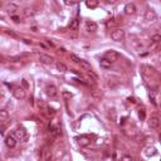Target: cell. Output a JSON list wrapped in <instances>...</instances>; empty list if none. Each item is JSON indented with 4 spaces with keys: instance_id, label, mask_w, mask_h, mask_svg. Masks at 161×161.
Returning a JSON list of instances; mask_svg holds the SVG:
<instances>
[{
    "instance_id": "d6986e66",
    "label": "cell",
    "mask_w": 161,
    "mask_h": 161,
    "mask_svg": "<svg viewBox=\"0 0 161 161\" xmlns=\"http://www.w3.org/2000/svg\"><path fill=\"white\" fill-rule=\"evenodd\" d=\"M69 28H71V30H78V28H79V20H78V18L72 20L69 24Z\"/></svg>"
},
{
    "instance_id": "836d02e7",
    "label": "cell",
    "mask_w": 161,
    "mask_h": 161,
    "mask_svg": "<svg viewBox=\"0 0 161 161\" xmlns=\"http://www.w3.org/2000/svg\"><path fill=\"white\" fill-rule=\"evenodd\" d=\"M23 42L25 43V44H30V46L33 44V43H32V40H28V39H23Z\"/></svg>"
},
{
    "instance_id": "8fae6325",
    "label": "cell",
    "mask_w": 161,
    "mask_h": 161,
    "mask_svg": "<svg viewBox=\"0 0 161 161\" xmlns=\"http://www.w3.org/2000/svg\"><path fill=\"white\" fill-rule=\"evenodd\" d=\"M49 132H50V135H52V137L56 139L57 136L60 133L59 126H58V125H49Z\"/></svg>"
},
{
    "instance_id": "4fadbf2b",
    "label": "cell",
    "mask_w": 161,
    "mask_h": 161,
    "mask_svg": "<svg viewBox=\"0 0 161 161\" xmlns=\"http://www.w3.org/2000/svg\"><path fill=\"white\" fill-rule=\"evenodd\" d=\"M78 143H79L81 146H88V145H91V139L88 137V136H81L79 139H78Z\"/></svg>"
},
{
    "instance_id": "5bb4252c",
    "label": "cell",
    "mask_w": 161,
    "mask_h": 161,
    "mask_svg": "<svg viewBox=\"0 0 161 161\" xmlns=\"http://www.w3.org/2000/svg\"><path fill=\"white\" fill-rule=\"evenodd\" d=\"M43 160L44 161H52V151L49 149H44L43 151Z\"/></svg>"
},
{
    "instance_id": "7402d4cb",
    "label": "cell",
    "mask_w": 161,
    "mask_h": 161,
    "mask_svg": "<svg viewBox=\"0 0 161 161\" xmlns=\"http://www.w3.org/2000/svg\"><path fill=\"white\" fill-rule=\"evenodd\" d=\"M62 97L64 98V100H71L72 97H73V94L71 93V92H67V91H63L62 92Z\"/></svg>"
},
{
    "instance_id": "d590c367",
    "label": "cell",
    "mask_w": 161,
    "mask_h": 161,
    "mask_svg": "<svg viewBox=\"0 0 161 161\" xmlns=\"http://www.w3.org/2000/svg\"><path fill=\"white\" fill-rule=\"evenodd\" d=\"M1 5H3V3H1V1H0V6H1Z\"/></svg>"
},
{
    "instance_id": "5b68a950",
    "label": "cell",
    "mask_w": 161,
    "mask_h": 161,
    "mask_svg": "<svg viewBox=\"0 0 161 161\" xmlns=\"http://www.w3.org/2000/svg\"><path fill=\"white\" fill-rule=\"evenodd\" d=\"M156 19H157V15H156V13H155V10H152V9H147L146 12H145V20L146 22H156Z\"/></svg>"
},
{
    "instance_id": "4dcf8cb0",
    "label": "cell",
    "mask_w": 161,
    "mask_h": 161,
    "mask_svg": "<svg viewBox=\"0 0 161 161\" xmlns=\"http://www.w3.org/2000/svg\"><path fill=\"white\" fill-rule=\"evenodd\" d=\"M5 32H6V34H9V35H12V37H14V38H15V37H16V34H15V33H13V32H12V30H5Z\"/></svg>"
},
{
    "instance_id": "277c9868",
    "label": "cell",
    "mask_w": 161,
    "mask_h": 161,
    "mask_svg": "<svg viewBox=\"0 0 161 161\" xmlns=\"http://www.w3.org/2000/svg\"><path fill=\"white\" fill-rule=\"evenodd\" d=\"M46 93L48 97L54 98V97H57V94H58V90L54 84H48L46 87Z\"/></svg>"
},
{
    "instance_id": "8992f818",
    "label": "cell",
    "mask_w": 161,
    "mask_h": 161,
    "mask_svg": "<svg viewBox=\"0 0 161 161\" xmlns=\"http://www.w3.org/2000/svg\"><path fill=\"white\" fill-rule=\"evenodd\" d=\"M13 94L16 100H23L25 97V90L22 87H14L13 88Z\"/></svg>"
},
{
    "instance_id": "7c38bea8",
    "label": "cell",
    "mask_w": 161,
    "mask_h": 161,
    "mask_svg": "<svg viewBox=\"0 0 161 161\" xmlns=\"http://www.w3.org/2000/svg\"><path fill=\"white\" fill-rule=\"evenodd\" d=\"M149 125H150V127L151 128H159V126H160V120L159 117H156V116H152L151 118H150V121H149Z\"/></svg>"
},
{
    "instance_id": "484cf974",
    "label": "cell",
    "mask_w": 161,
    "mask_h": 161,
    "mask_svg": "<svg viewBox=\"0 0 161 161\" xmlns=\"http://www.w3.org/2000/svg\"><path fill=\"white\" fill-rule=\"evenodd\" d=\"M121 161H133V159H132V156H130V155H123L121 157Z\"/></svg>"
},
{
    "instance_id": "7a4b0ae2",
    "label": "cell",
    "mask_w": 161,
    "mask_h": 161,
    "mask_svg": "<svg viewBox=\"0 0 161 161\" xmlns=\"http://www.w3.org/2000/svg\"><path fill=\"white\" fill-rule=\"evenodd\" d=\"M14 136H15V139L20 140V141H24V140H26V130L24 128L23 126H19V127L15 130Z\"/></svg>"
},
{
    "instance_id": "d4e9b609",
    "label": "cell",
    "mask_w": 161,
    "mask_h": 161,
    "mask_svg": "<svg viewBox=\"0 0 161 161\" xmlns=\"http://www.w3.org/2000/svg\"><path fill=\"white\" fill-rule=\"evenodd\" d=\"M87 73H88V76H90V77H92V78H93V79H96V81H97L98 79V76H97V74H96L94 73V72L93 71H87Z\"/></svg>"
},
{
    "instance_id": "9c48e42d",
    "label": "cell",
    "mask_w": 161,
    "mask_h": 161,
    "mask_svg": "<svg viewBox=\"0 0 161 161\" xmlns=\"http://www.w3.org/2000/svg\"><path fill=\"white\" fill-rule=\"evenodd\" d=\"M125 13L127 15H133L136 13V5L133 4V3H128V4H126L125 5Z\"/></svg>"
},
{
    "instance_id": "e575fe53",
    "label": "cell",
    "mask_w": 161,
    "mask_h": 161,
    "mask_svg": "<svg viewBox=\"0 0 161 161\" xmlns=\"http://www.w3.org/2000/svg\"><path fill=\"white\" fill-rule=\"evenodd\" d=\"M128 101L132 102V103H136V101H135V98H133V97H128Z\"/></svg>"
},
{
    "instance_id": "f546056e",
    "label": "cell",
    "mask_w": 161,
    "mask_h": 161,
    "mask_svg": "<svg viewBox=\"0 0 161 161\" xmlns=\"http://www.w3.org/2000/svg\"><path fill=\"white\" fill-rule=\"evenodd\" d=\"M39 46L42 47V48H44V49H48V48H49V47H48V46H47V44L44 43V42H40V43H39Z\"/></svg>"
},
{
    "instance_id": "ffe728a7",
    "label": "cell",
    "mask_w": 161,
    "mask_h": 161,
    "mask_svg": "<svg viewBox=\"0 0 161 161\" xmlns=\"http://www.w3.org/2000/svg\"><path fill=\"white\" fill-rule=\"evenodd\" d=\"M79 66L83 68L84 71H91L92 69V66H91V63H88L87 60H83V59H81L79 62Z\"/></svg>"
},
{
    "instance_id": "30bf717a",
    "label": "cell",
    "mask_w": 161,
    "mask_h": 161,
    "mask_svg": "<svg viewBox=\"0 0 161 161\" xmlns=\"http://www.w3.org/2000/svg\"><path fill=\"white\" fill-rule=\"evenodd\" d=\"M38 59L40 63H44V64H52L53 63V58L50 56H47V54H39Z\"/></svg>"
},
{
    "instance_id": "cb8c5ba5",
    "label": "cell",
    "mask_w": 161,
    "mask_h": 161,
    "mask_svg": "<svg viewBox=\"0 0 161 161\" xmlns=\"http://www.w3.org/2000/svg\"><path fill=\"white\" fill-rule=\"evenodd\" d=\"M86 5L88 6V8H96V6L98 5L97 1H86Z\"/></svg>"
},
{
    "instance_id": "83f0119b",
    "label": "cell",
    "mask_w": 161,
    "mask_h": 161,
    "mask_svg": "<svg viewBox=\"0 0 161 161\" xmlns=\"http://www.w3.org/2000/svg\"><path fill=\"white\" fill-rule=\"evenodd\" d=\"M139 117L140 118H141V120H143V118H145V109H140V111H139Z\"/></svg>"
},
{
    "instance_id": "6da1fadb",
    "label": "cell",
    "mask_w": 161,
    "mask_h": 161,
    "mask_svg": "<svg viewBox=\"0 0 161 161\" xmlns=\"http://www.w3.org/2000/svg\"><path fill=\"white\" fill-rule=\"evenodd\" d=\"M111 39L115 42H121L125 39V30L123 29H113L111 32Z\"/></svg>"
},
{
    "instance_id": "44dd1931",
    "label": "cell",
    "mask_w": 161,
    "mask_h": 161,
    "mask_svg": "<svg viewBox=\"0 0 161 161\" xmlns=\"http://www.w3.org/2000/svg\"><path fill=\"white\" fill-rule=\"evenodd\" d=\"M160 40H161V35H160L159 33L154 34V35L151 37V42H152V43H159Z\"/></svg>"
},
{
    "instance_id": "e0dca14e",
    "label": "cell",
    "mask_w": 161,
    "mask_h": 161,
    "mask_svg": "<svg viewBox=\"0 0 161 161\" xmlns=\"http://www.w3.org/2000/svg\"><path fill=\"white\" fill-rule=\"evenodd\" d=\"M56 68H57V71L62 72V73H64V72H67V71H68L67 66H66L64 63H62V62H57V63H56Z\"/></svg>"
},
{
    "instance_id": "603a6c76",
    "label": "cell",
    "mask_w": 161,
    "mask_h": 161,
    "mask_svg": "<svg viewBox=\"0 0 161 161\" xmlns=\"http://www.w3.org/2000/svg\"><path fill=\"white\" fill-rule=\"evenodd\" d=\"M71 59L73 60L74 63H78V64H79V62H81V58L78 56H76V54H71Z\"/></svg>"
},
{
    "instance_id": "2e32d148",
    "label": "cell",
    "mask_w": 161,
    "mask_h": 161,
    "mask_svg": "<svg viewBox=\"0 0 161 161\" xmlns=\"http://www.w3.org/2000/svg\"><path fill=\"white\" fill-rule=\"evenodd\" d=\"M100 64H101V68H103V69H109L112 66V63H109V62L107 59H105V58H101Z\"/></svg>"
},
{
    "instance_id": "f1b7e54d",
    "label": "cell",
    "mask_w": 161,
    "mask_h": 161,
    "mask_svg": "<svg viewBox=\"0 0 161 161\" xmlns=\"http://www.w3.org/2000/svg\"><path fill=\"white\" fill-rule=\"evenodd\" d=\"M12 19L14 20L15 23H19V20H20V19H19V16H16V15H12Z\"/></svg>"
},
{
    "instance_id": "4316f807",
    "label": "cell",
    "mask_w": 161,
    "mask_h": 161,
    "mask_svg": "<svg viewBox=\"0 0 161 161\" xmlns=\"http://www.w3.org/2000/svg\"><path fill=\"white\" fill-rule=\"evenodd\" d=\"M44 43H47V46L48 47H52V48H54V47H56V46H54V43L52 42V40H50V39H46V40H44Z\"/></svg>"
},
{
    "instance_id": "ba28073f",
    "label": "cell",
    "mask_w": 161,
    "mask_h": 161,
    "mask_svg": "<svg viewBox=\"0 0 161 161\" xmlns=\"http://www.w3.org/2000/svg\"><path fill=\"white\" fill-rule=\"evenodd\" d=\"M5 145L9 147V149H14V147L16 146V139L15 136L13 135H8L5 137Z\"/></svg>"
},
{
    "instance_id": "ac0fdd59",
    "label": "cell",
    "mask_w": 161,
    "mask_h": 161,
    "mask_svg": "<svg viewBox=\"0 0 161 161\" xmlns=\"http://www.w3.org/2000/svg\"><path fill=\"white\" fill-rule=\"evenodd\" d=\"M9 118V112L6 109H0V122H5Z\"/></svg>"
},
{
    "instance_id": "d6a6232c",
    "label": "cell",
    "mask_w": 161,
    "mask_h": 161,
    "mask_svg": "<svg viewBox=\"0 0 161 161\" xmlns=\"http://www.w3.org/2000/svg\"><path fill=\"white\" fill-rule=\"evenodd\" d=\"M150 100H151V102L154 105H156V101H155V97H154V94H151L150 93Z\"/></svg>"
},
{
    "instance_id": "1f68e13d",
    "label": "cell",
    "mask_w": 161,
    "mask_h": 161,
    "mask_svg": "<svg viewBox=\"0 0 161 161\" xmlns=\"http://www.w3.org/2000/svg\"><path fill=\"white\" fill-rule=\"evenodd\" d=\"M22 84H23V87L25 88V90H26V88H28V82H26L25 79H23V81H22Z\"/></svg>"
},
{
    "instance_id": "3957f363",
    "label": "cell",
    "mask_w": 161,
    "mask_h": 161,
    "mask_svg": "<svg viewBox=\"0 0 161 161\" xmlns=\"http://www.w3.org/2000/svg\"><path fill=\"white\" fill-rule=\"evenodd\" d=\"M105 59H107L109 63H113V62H116L120 58V54L117 52H115V50H108V52L105 53Z\"/></svg>"
},
{
    "instance_id": "52a82bcc",
    "label": "cell",
    "mask_w": 161,
    "mask_h": 161,
    "mask_svg": "<svg viewBox=\"0 0 161 161\" xmlns=\"http://www.w3.org/2000/svg\"><path fill=\"white\" fill-rule=\"evenodd\" d=\"M97 29H98V25L96 22H93V20H87V22H86V30H87L88 33H93Z\"/></svg>"
},
{
    "instance_id": "9a60e30c",
    "label": "cell",
    "mask_w": 161,
    "mask_h": 161,
    "mask_svg": "<svg viewBox=\"0 0 161 161\" xmlns=\"http://www.w3.org/2000/svg\"><path fill=\"white\" fill-rule=\"evenodd\" d=\"M157 154V151H156V149L155 147H151V146H149V147H146L145 149V155L146 156H155Z\"/></svg>"
}]
</instances>
